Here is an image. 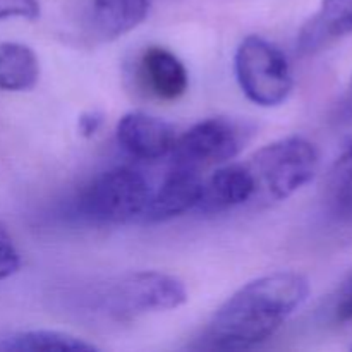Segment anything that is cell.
<instances>
[{"label": "cell", "mask_w": 352, "mask_h": 352, "mask_svg": "<svg viewBox=\"0 0 352 352\" xmlns=\"http://www.w3.org/2000/svg\"><path fill=\"white\" fill-rule=\"evenodd\" d=\"M151 0H93L91 24L103 40H116L140 26Z\"/></svg>", "instance_id": "7c38bea8"}, {"label": "cell", "mask_w": 352, "mask_h": 352, "mask_svg": "<svg viewBox=\"0 0 352 352\" xmlns=\"http://www.w3.org/2000/svg\"><path fill=\"white\" fill-rule=\"evenodd\" d=\"M246 126L227 117H212L196 122L175 140L172 164L201 172L210 165H222L236 158L248 143Z\"/></svg>", "instance_id": "8992f818"}, {"label": "cell", "mask_w": 352, "mask_h": 352, "mask_svg": "<svg viewBox=\"0 0 352 352\" xmlns=\"http://www.w3.org/2000/svg\"><path fill=\"white\" fill-rule=\"evenodd\" d=\"M40 79V62L28 45L0 43V89L30 91Z\"/></svg>", "instance_id": "4fadbf2b"}, {"label": "cell", "mask_w": 352, "mask_h": 352, "mask_svg": "<svg viewBox=\"0 0 352 352\" xmlns=\"http://www.w3.org/2000/svg\"><path fill=\"white\" fill-rule=\"evenodd\" d=\"M23 17L34 21L40 17V2L38 0H0V19Z\"/></svg>", "instance_id": "ac0fdd59"}, {"label": "cell", "mask_w": 352, "mask_h": 352, "mask_svg": "<svg viewBox=\"0 0 352 352\" xmlns=\"http://www.w3.org/2000/svg\"><path fill=\"white\" fill-rule=\"evenodd\" d=\"M352 33V0H322L318 12L306 21L298 36V50L313 55Z\"/></svg>", "instance_id": "8fae6325"}, {"label": "cell", "mask_w": 352, "mask_h": 352, "mask_svg": "<svg viewBox=\"0 0 352 352\" xmlns=\"http://www.w3.org/2000/svg\"><path fill=\"white\" fill-rule=\"evenodd\" d=\"M234 72L246 98L260 107L282 105L294 88L287 55L256 34L244 38L237 47Z\"/></svg>", "instance_id": "5b68a950"}, {"label": "cell", "mask_w": 352, "mask_h": 352, "mask_svg": "<svg viewBox=\"0 0 352 352\" xmlns=\"http://www.w3.org/2000/svg\"><path fill=\"white\" fill-rule=\"evenodd\" d=\"M117 143L138 160H160L174 150L177 134L172 124L144 112H129L117 122Z\"/></svg>", "instance_id": "52a82bcc"}, {"label": "cell", "mask_w": 352, "mask_h": 352, "mask_svg": "<svg viewBox=\"0 0 352 352\" xmlns=\"http://www.w3.org/2000/svg\"><path fill=\"white\" fill-rule=\"evenodd\" d=\"M21 268V254L14 244L6 223L0 222V282L17 274Z\"/></svg>", "instance_id": "2e32d148"}, {"label": "cell", "mask_w": 352, "mask_h": 352, "mask_svg": "<svg viewBox=\"0 0 352 352\" xmlns=\"http://www.w3.org/2000/svg\"><path fill=\"white\" fill-rule=\"evenodd\" d=\"M138 74L144 88L164 102L179 100L188 91V69L181 58L167 48H146L140 58Z\"/></svg>", "instance_id": "30bf717a"}, {"label": "cell", "mask_w": 352, "mask_h": 352, "mask_svg": "<svg viewBox=\"0 0 352 352\" xmlns=\"http://www.w3.org/2000/svg\"><path fill=\"white\" fill-rule=\"evenodd\" d=\"M72 301L78 313L89 318L129 323L148 313L179 308L188 301V291L177 277L164 272H127L82 285Z\"/></svg>", "instance_id": "7a4b0ae2"}, {"label": "cell", "mask_w": 352, "mask_h": 352, "mask_svg": "<svg viewBox=\"0 0 352 352\" xmlns=\"http://www.w3.org/2000/svg\"><path fill=\"white\" fill-rule=\"evenodd\" d=\"M309 284L298 272H275L237 289L210 318L199 349L250 351L278 332L308 299Z\"/></svg>", "instance_id": "6da1fadb"}, {"label": "cell", "mask_w": 352, "mask_h": 352, "mask_svg": "<svg viewBox=\"0 0 352 352\" xmlns=\"http://www.w3.org/2000/svg\"><path fill=\"white\" fill-rule=\"evenodd\" d=\"M150 196V182L138 168L116 167L91 179L79 192L74 208L88 222L122 226L143 217Z\"/></svg>", "instance_id": "3957f363"}, {"label": "cell", "mask_w": 352, "mask_h": 352, "mask_svg": "<svg viewBox=\"0 0 352 352\" xmlns=\"http://www.w3.org/2000/svg\"><path fill=\"white\" fill-rule=\"evenodd\" d=\"M256 196V184L246 164H230L217 168L203 181L196 210L206 215L229 212Z\"/></svg>", "instance_id": "9c48e42d"}, {"label": "cell", "mask_w": 352, "mask_h": 352, "mask_svg": "<svg viewBox=\"0 0 352 352\" xmlns=\"http://www.w3.org/2000/svg\"><path fill=\"white\" fill-rule=\"evenodd\" d=\"M318 150L301 136H287L260 148L246 165L256 195L268 201H284L313 181L318 170Z\"/></svg>", "instance_id": "277c9868"}, {"label": "cell", "mask_w": 352, "mask_h": 352, "mask_svg": "<svg viewBox=\"0 0 352 352\" xmlns=\"http://www.w3.org/2000/svg\"><path fill=\"white\" fill-rule=\"evenodd\" d=\"M0 351L6 352H91L98 351L93 344L85 342L79 337L57 330H26L7 336L0 340Z\"/></svg>", "instance_id": "9a60e30c"}, {"label": "cell", "mask_w": 352, "mask_h": 352, "mask_svg": "<svg viewBox=\"0 0 352 352\" xmlns=\"http://www.w3.org/2000/svg\"><path fill=\"white\" fill-rule=\"evenodd\" d=\"M79 133L85 138H93L103 126V113L98 110H89L79 117Z\"/></svg>", "instance_id": "d6986e66"}, {"label": "cell", "mask_w": 352, "mask_h": 352, "mask_svg": "<svg viewBox=\"0 0 352 352\" xmlns=\"http://www.w3.org/2000/svg\"><path fill=\"white\" fill-rule=\"evenodd\" d=\"M323 199L336 222L352 227V141H347L330 167Z\"/></svg>", "instance_id": "5bb4252c"}, {"label": "cell", "mask_w": 352, "mask_h": 352, "mask_svg": "<svg viewBox=\"0 0 352 352\" xmlns=\"http://www.w3.org/2000/svg\"><path fill=\"white\" fill-rule=\"evenodd\" d=\"M337 116H339V119L342 120V122H349V120H352V81H351L349 89H347L346 96H344L342 102H340L339 110H337Z\"/></svg>", "instance_id": "ffe728a7"}, {"label": "cell", "mask_w": 352, "mask_h": 352, "mask_svg": "<svg viewBox=\"0 0 352 352\" xmlns=\"http://www.w3.org/2000/svg\"><path fill=\"white\" fill-rule=\"evenodd\" d=\"M203 179L199 170L172 164L164 182L157 191H151L150 201L141 220L146 223L168 222L172 219L196 210L201 196Z\"/></svg>", "instance_id": "ba28073f"}, {"label": "cell", "mask_w": 352, "mask_h": 352, "mask_svg": "<svg viewBox=\"0 0 352 352\" xmlns=\"http://www.w3.org/2000/svg\"><path fill=\"white\" fill-rule=\"evenodd\" d=\"M330 318L336 323H352V270L346 275L342 284L333 294L330 302Z\"/></svg>", "instance_id": "e0dca14e"}]
</instances>
